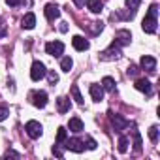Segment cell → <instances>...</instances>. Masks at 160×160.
<instances>
[{
	"mask_svg": "<svg viewBox=\"0 0 160 160\" xmlns=\"http://www.w3.org/2000/svg\"><path fill=\"white\" fill-rule=\"evenodd\" d=\"M156 15H158V6H156V4H151L149 12H147V15H145L143 23H141L143 32H147V34H154V32H156V25H158Z\"/></svg>",
	"mask_w": 160,
	"mask_h": 160,
	"instance_id": "1",
	"label": "cell"
},
{
	"mask_svg": "<svg viewBox=\"0 0 160 160\" xmlns=\"http://www.w3.org/2000/svg\"><path fill=\"white\" fill-rule=\"evenodd\" d=\"M100 58L102 60H117V58H121V45L113 42L106 51L100 53Z\"/></svg>",
	"mask_w": 160,
	"mask_h": 160,
	"instance_id": "2",
	"label": "cell"
},
{
	"mask_svg": "<svg viewBox=\"0 0 160 160\" xmlns=\"http://www.w3.org/2000/svg\"><path fill=\"white\" fill-rule=\"evenodd\" d=\"M45 73H47L45 64L40 62V60H34V62H32V68H30V77H32V81H40V79H43Z\"/></svg>",
	"mask_w": 160,
	"mask_h": 160,
	"instance_id": "3",
	"label": "cell"
},
{
	"mask_svg": "<svg viewBox=\"0 0 160 160\" xmlns=\"http://www.w3.org/2000/svg\"><path fill=\"white\" fill-rule=\"evenodd\" d=\"M25 130H27L28 138H32V139H38V138L43 134V128H42V124H40L38 121H28V122L25 124Z\"/></svg>",
	"mask_w": 160,
	"mask_h": 160,
	"instance_id": "4",
	"label": "cell"
},
{
	"mask_svg": "<svg viewBox=\"0 0 160 160\" xmlns=\"http://www.w3.org/2000/svg\"><path fill=\"white\" fill-rule=\"evenodd\" d=\"M30 102H32V106H36V108H45L47 106V92H43V91H34L32 94H30Z\"/></svg>",
	"mask_w": 160,
	"mask_h": 160,
	"instance_id": "5",
	"label": "cell"
},
{
	"mask_svg": "<svg viewBox=\"0 0 160 160\" xmlns=\"http://www.w3.org/2000/svg\"><path fill=\"white\" fill-rule=\"evenodd\" d=\"M45 51H47V55H51V57H60V55L64 53V43L58 42V40L49 42V43L45 45Z\"/></svg>",
	"mask_w": 160,
	"mask_h": 160,
	"instance_id": "6",
	"label": "cell"
},
{
	"mask_svg": "<svg viewBox=\"0 0 160 160\" xmlns=\"http://www.w3.org/2000/svg\"><path fill=\"white\" fill-rule=\"evenodd\" d=\"M109 121H111V124H113V128L117 132H124L128 128V124H130L126 119H122L121 115H115V113H109Z\"/></svg>",
	"mask_w": 160,
	"mask_h": 160,
	"instance_id": "7",
	"label": "cell"
},
{
	"mask_svg": "<svg viewBox=\"0 0 160 160\" xmlns=\"http://www.w3.org/2000/svg\"><path fill=\"white\" fill-rule=\"evenodd\" d=\"M64 143H66L64 147H66L68 151H73V152H83V151H85V143H83L81 139H77V138H72V139L66 138Z\"/></svg>",
	"mask_w": 160,
	"mask_h": 160,
	"instance_id": "8",
	"label": "cell"
},
{
	"mask_svg": "<svg viewBox=\"0 0 160 160\" xmlns=\"http://www.w3.org/2000/svg\"><path fill=\"white\" fill-rule=\"evenodd\" d=\"M141 68H143L147 73H154V72H156V58H154V57H149V55L141 57Z\"/></svg>",
	"mask_w": 160,
	"mask_h": 160,
	"instance_id": "9",
	"label": "cell"
},
{
	"mask_svg": "<svg viewBox=\"0 0 160 160\" xmlns=\"http://www.w3.org/2000/svg\"><path fill=\"white\" fill-rule=\"evenodd\" d=\"M72 45H73V49H77V51H87V49L91 47L89 40H85L83 36H73V38H72Z\"/></svg>",
	"mask_w": 160,
	"mask_h": 160,
	"instance_id": "10",
	"label": "cell"
},
{
	"mask_svg": "<svg viewBox=\"0 0 160 160\" xmlns=\"http://www.w3.org/2000/svg\"><path fill=\"white\" fill-rule=\"evenodd\" d=\"M130 40H132V34H130V30H117V34H115V43H119V45H128L130 43Z\"/></svg>",
	"mask_w": 160,
	"mask_h": 160,
	"instance_id": "11",
	"label": "cell"
},
{
	"mask_svg": "<svg viewBox=\"0 0 160 160\" xmlns=\"http://www.w3.org/2000/svg\"><path fill=\"white\" fill-rule=\"evenodd\" d=\"M43 13H45V17H47L49 21H55V19H58L60 10H58V6H57V4H47V6H45V10H43Z\"/></svg>",
	"mask_w": 160,
	"mask_h": 160,
	"instance_id": "12",
	"label": "cell"
},
{
	"mask_svg": "<svg viewBox=\"0 0 160 160\" xmlns=\"http://www.w3.org/2000/svg\"><path fill=\"white\" fill-rule=\"evenodd\" d=\"M89 92H91V96H92L94 102H102V100H104V89H102V85L92 83V85L89 87Z\"/></svg>",
	"mask_w": 160,
	"mask_h": 160,
	"instance_id": "13",
	"label": "cell"
},
{
	"mask_svg": "<svg viewBox=\"0 0 160 160\" xmlns=\"http://www.w3.org/2000/svg\"><path fill=\"white\" fill-rule=\"evenodd\" d=\"M68 128H70L72 132H75V134H79V132H83V130H85L83 121L79 119V117H72V119H70V122H68Z\"/></svg>",
	"mask_w": 160,
	"mask_h": 160,
	"instance_id": "14",
	"label": "cell"
},
{
	"mask_svg": "<svg viewBox=\"0 0 160 160\" xmlns=\"http://www.w3.org/2000/svg\"><path fill=\"white\" fill-rule=\"evenodd\" d=\"M21 27H23V28H27V30H32V28L36 27V15H34L32 12H28V13L23 17V21H21Z\"/></svg>",
	"mask_w": 160,
	"mask_h": 160,
	"instance_id": "15",
	"label": "cell"
},
{
	"mask_svg": "<svg viewBox=\"0 0 160 160\" xmlns=\"http://www.w3.org/2000/svg\"><path fill=\"white\" fill-rule=\"evenodd\" d=\"M134 87H136L138 91L145 92V94H151V92H152V85H151V81H147V79H138Z\"/></svg>",
	"mask_w": 160,
	"mask_h": 160,
	"instance_id": "16",
	"label": "cell"
},
{
	"mask_svg": "<svg viewBox=\"0 0 160 160\" xmlns=\"http://www.w3.org/2000/svg\"><path fill=\"white\" fill-rule=\"evenodd\" d=\"M70 108H72V104H70L68 98H64V96L57 98V109H58V113H68Z\"/></svg>",
	"mask_w": 160,
	"mask_h": 160,
	"instance_id": "17",
	"label": "cell"
},
{
	"mask_svg": "<svg viewBox=\"0 0 160 160\" xmlns=\"http://www.w3.org/2000/svg\"><path fill=\"white\" fill-rule=\"evenodd\" d=\"M87 6H89V10L92 13H100L102 8H104V2L102 0H87Z\"/></svg>",
	"mask_w": 160,
	"mask_h": 160,
	"instance_id": "18",
	"label": "cell"
},
{
	"mask_svg": "<svg viewBox=\"0 0 160 160\" xmlns=\"http://www.w3.org/2000/svg\"><path fill=\"white\" fill-rule=\"evenodd\" d=\"M102 89H104V91H109V92L115 89V81H113V77H109V75H108V77H104V79H102Z\"/></svg>",
	"mask_w": 160,
	"mask_h": 160,
	"instance_id": "19",
	"label": "cell"
},
{
	"mask_svg": "<svg viewBox=\"0 0 160 160\" xmlns=\"http://www.w3.org/2000/svg\"><path fill=\"white\" fill-rule=\"evenodd\" d=\"M70 92H72V96H73V100L81 106L83 104V96H81V92H79V87L77 85H72V89H70Z\"/></svg>",
	"mask_w": 160,
	"mask_h": 160,
	"instance_id": "20",
	"label": "cell"
},
{
	"mask_svg": "<svg viewBox=\"0 0 160 160\" xmlns=\"http://www.w3.org/2000/svg\"><path fill=\"white\" fill-rule=\"evenodd\" d=\"M128 143H130L128 138H126V136H121V138H119V143H117L119 152H126V151H128Z\"/></svg>",
	"mask_w": 160,
	"mask_h": 160,
	"instance_id": "21",
	"label": "cell"
},
{
	"mask_svg": "<svg viewBox=\"0 0 160 160\" xmlns=\"http://www.w3.org/2000/svg\"><path fill=\"white\" fill-rule=\"evenodd\" d=\"M72 66H73V60H72L70 57H64V58L60 60V70H62V72H70Z\"/></svg>",
	"mask_w": 160,
	"mask_h": 160,
	"instance_id": "22",
	"label": "cell"
},
{
	"mask_svg": "<svg viewBox=\"0 0 160 160\" xmlns=\"http://www.w3.org/2000/svg\"><path fill=\"white\" fill-rule=\"evenodd\" d=\"M66 138H68V134H66V128H64V126H60V128H58V132H57V145L64 143V141H66Z\"/></svg>",
	"mask_w": 160,
	"mask_h": 160,
	"instance_id": "23",
	"label": "cell"
},
{
	"mask_svg": "<svg viewBox=\"0 0 160 160\" xmlns=\"http://www.w3.org/2000/svg\"><path fill=\"white\" fill-rule=\"evenodd\" d=\"M132 136H134V149L139 152L141 151V136H139L138 130H132Z\"/></svg>",
	"mask_w": 160,
	"mask_h": 160,
	"instance_id": "24",
	"label": "cell"
},
{
	"mask_svg": "<svg viewBox=\"0 0 160 160\" xmlns=\"http://www.w3.org/2000/svg\"><path fill=\"white\" fill-rule=\"evenodd\" d=\"M102 28H104V23H102V21H94V23H91V27H89V30H91L92 34L102 32Z\"/></svg>",
	"mask_w": 160,
	"mask_h": 160,
	"instance_id": "25",
	"label": "cell"
},
{
	"mask_svg": "<svg viewBox=\"0 0 160 160\" xmlns=\"http://www.w3.org/2000/svg\"><path fill=\"white\" fill-rule=\"evenodd\" d=\"M124 4H126V8H128V10L136 12V10L139 8V4H141V0H124Z\"/></svg>",
	"mask_w": 160,
	"mask_h": 160,
	"instance_id": "26",
	"label": "cell"
},
{
	"mask_svg": "<svg viewBox=\"0 0 160 160\" xmlns=\"http://www.w3.org/2000/svg\"><path fill=\"white\" fill-rule=\"evenodd\" d=\"M149 138H151L152 143L158 141V126H151V128H149Z\"/></svg>",
	"mask_w": 160,
	"mask_h": 160,
	"instance_id": "27",
	"label": "cell"
},
{
	"mask_svg": "<svg viewBox=\"0 0 160 160\" xmlns=\"http://www.w3.org/2000/svg\"><path fill=\"white\" fill-rule=\"evenodd\" d=\"M45 75H47V79H49V83H51V85H55V83H58V75H57V73H55L53 70H51V72H47Z\"/></svg>",
	"mask_w": 160,
	"mask_h": 160,
	"instance_id": "28",
	"label": "cell"
},
{
	"mask_svg": "<svg viewBox=\"0 0 160 160\" xmlns=\"http://www.w3.org/2000/svg\"><path fill=\"white\" fill-rule=\"evenodd\" d=\"M8 115H10V109H8L6 106H0V122L6 121V119H8Z\"/></svg>",
	"mask_w": 160,
	"mask_h": 160,
	"instance_id": "29",
	"label": "cell"
},
{
	"mask_svg": "<svg viewBox=\"0 0 160 160\" xmlns=\"http://www.w3.org/2000/svg\"><path fill=\"white\" fill-rule=\"evenodd\" d=\"M126 73H128L130 77H138V73H139V70H138V66H134V64H130V66H128V70H126Z\"/></svg>",
	"mask_w": 160,
	"mask_h": 160,
	"instance_id": "30",
	"label": "cell"
},
{
	"mask_svg": "<svg viewBox=\"0 0 160 160\" xmlns=\"http://www.w3.org/2000/svg\"><path fill=\"white\" fill-rule=\"evenodd\" d=\"M6 4H8V6H12V8H15V6L25 4V0H6Z\"/></svg>",
	"mask_w": 160,
	"mask_h": 160,
	"instance_id": "31",
	"label": "cell"
},
{
	"mask_svg": "<svg viewBox=\"0 0 160 160\" xmlns=\"http://www.w3.org/2000/svg\"><path fill=\"white\" fill-rule=\"evenodd\" d=\"M87 149H91V151H94L96 149V141L92 139V138H87V145H85Z\"/></svg>",
	"mask_w": 160,
	"mask_h": 160,
	"instance_id": "32",
	"label": "cell"
},
{
	"mask_svg": "<svg viewBox=\"0 0 160 160\" xmlns=\"http://www.w3.org/2000/svg\"><path fill=\"white\" fill-rule=\"evenodd\" d=\"M10 156H13V158H19L21 154H19V152H15V151H8V152L4 154V158H10Z\"/></svg>",
	"mask_w": 160,
	"mask_h": 160,
	"instance_id": "33",
	"label": "cell"
},
{
	"mask_svg": "<svg viewBox=\"0 0 160 160\" xmlns=\"http://www.w3.org/2000/svg\"><path fill=\"white\" fill-rule=\"evenodd\" d=\"M53 152H55V156H58V158H62V151L58 149V145H55V147H53Z\"/></svg>",
	"mask_w": 160,
	"mask_h": 160,
	"instance_id": "34",
	"label": "cell"
},
{
	"mask_svg": "<svg viewBox=\"0 0 160 160\" xmlns=\"http://www.w3.org/2000/svg\"><path fill=\"white\" fill-rule=\"evenodd\" d=\"M85 2H87V0H73V4H75L77 8H83V6H85Z\"/></svg>",
	"mask_w": 160,
	"mask_h": 160,
	"instance_id": "35",
	"label": "cell"
},
{
	"mask_svg": "<svg viewBox=\"0 0 160 160\" xmlns=\"http://www.w3.org/2000/svg\"><path fill=\"white\" fill-rule=\"evenodd\" d=\"M60 32H68V23H60Z\"/></svg>",
	"mask_w": 160,
	"mask_h": 160,
	"instance_id": "36",
	"label": "cell"
}]
</instances>
